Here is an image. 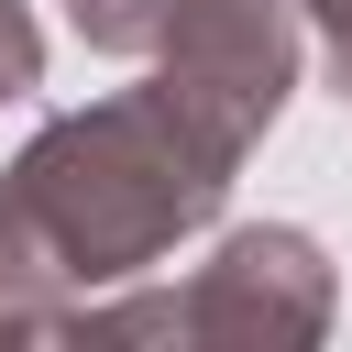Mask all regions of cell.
<instances>
[{
    "instance_id": "obj_3",
    "label": "cell",
    "mask_w": 352,
    "mask_h": 352,
    "mask_svg": "<svg viewBox=\"0 0 352 352\" xmlns=\"http://www.w3.org/2000/svg\"><path fill=\"white\" fill-rule=\"evenodd\" d=\"M66 11H77V33H88V44H110V55H143V44H165V33H176L198 0H66Z\"/></svg>"
},
{
    "instance_id": "obj_2",
    "label": "cell",
    "mask_w": 352,
    "mask_h": 352,
    "mask_svg": "<svg viewBox=\"0 0 352 352\" xmlns=\"http://www.w3.org/2000/svg\"><path fill=\"white\" fill-rule=\"evenodd\" d=\"M319 319H330V275L308 231H242L176 308V330H209V341H308Z\"/></svg>"
},
{
    "instance_id": "obj_4",
    "label": "cell",
    "mask_w": 352,
    "mask_h": 352,
    "mask_svg": "<svg viewBox=\"0 0 352 352\" xmlns=\"http://www.w3.org/2000/svg\"><path fill=\"white\" fill-rule=\"evenodd\" d=\"M33 77H44V33H33L22 0H0V99H22Z\"/></svg>"
},
{
    "instance_id": "obj_1",
    "label": "cell",
    "mask_w": 352,
    "mask_h": 352,
    "mask_svg": "<svg viewBox=\"0 0 352 352\" xmlns=\"http://www.w3.org/2000/svg\"><path fill=\"white\" fill-rule=\"evenodd\" d=\"M297 44L275 0H198L165 33V77L55 121L0 187V253L33 286L143 275L231 187V154L286 110Z\"/></svg>"
},
{
    "instance_id": "obj_5",
    "label": "cell",
    "mask_w": 352,
    "mask_h": 352,
    "mask_svg": "<svg viewBox=\"0 0 352 352\" xmlns=\"http://www.w3.org/2000/svg\"><path fill=\"white\" fill-rule=\"evenodd\" d=\"M319 22H330V55H341V88H352V0H308Z\"/></svg>"
},
{
    "instance_id": "obj_6",
    "label": "cell",
    "mask_w": 352,
    "mask_h": 352,
    "mask_svg": "<svg viewBox=\"0 0 352 352\" xmlns=\"http://www.w3.org/2000/svg\"><path fill=\"white\" fill-rule=\"evenodd\" d=\"M0 330H11V308H0Z\"/></svg>"
}]
</instances>
